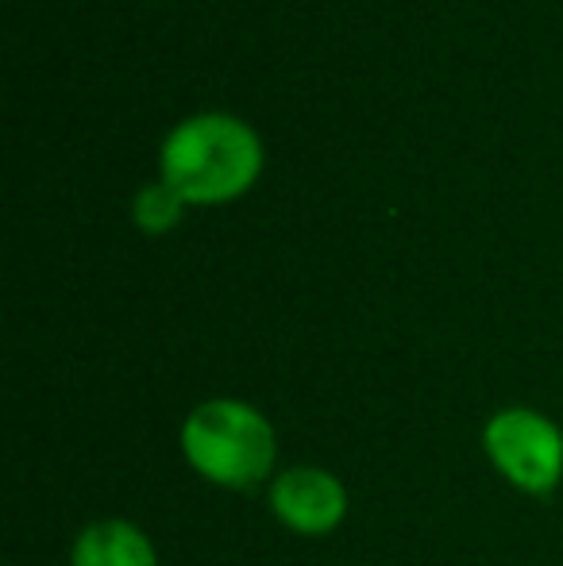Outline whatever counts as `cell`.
Here are the masks:
<instances>
[{"mask_svg":"<svg viewBox=\"0 0 563 566\" xmlns=\"http://www.w3.org/2000/svg\"><path fill=\"white\" fill-rule=\"evenodd\" d=\"M482 454L525 497H549L563 482V428L529 405H505L482 424Z\"/></svg>","mask_w":563,"mask_h":566,"instance_id":"cell-3","label":"cell"},{"mask_svg":"<svg viewBox=\"0 0 563 566\" xmlns=\"http://www.w3.org/2000/svg\"><path fill=\"white\" fill-rule=\"evenodd\" d=\"M267 509L285 532L324 539L347 521V485L324 467H285L267 485Z\"/></svg>","mask_w":563,"mask_h":566,"instance_id":"cell-4","label":"cell"},{"mask_svg":"<svg viewBox=\"0 0 563 566\" xmlns=\"http://www.w3.org/2000/svg\"><path fill=\"white\" fill-rule=\"evenodd\" d=\"M181 459L201 482L248 493L279 474V428L259 405L240 397H209L194 405L178 432Z\"/></svg>","mask_w":563,"mask_h":566,"instance_id":"cell-2","label":"cell"},{"mask_svg":"<svg viewBox=\"0 0 563 566\" xmlns=\"http://www.w3.org/2000/svg\"><path fill=\"white\" fill-rule=\"evenodd\" d=\"M186 209L189 205L158 178V181H147L136 193V201H132V220H136V228L143 235H166V231H174L181 224Z\"/></svg>","mask_w":563,"mask_h":566,"instance_id":"cell-6","label":"cell"},{"mask_svg":"<svg viewBox=\"0 0 563 566\" xmlns=\"http://www.w3.org/2000/svg\"><path fill=\"white\" fill-rule=\"evenodd\" d=\"M263 174V139L232 113H197L170 127L158 150V178L186 205H228Z\"/></svg>","mask_w":563,"mask_h":566,"instance_id":"cell-1","label":"cell"},{"mask_svg":"<svg viewBox=\"0 0 563 566\" xmlns=\"http://www.w3.org/2000/svg\"><path fill=\"white\" fill-rule=\"evenodd\" d=\"M70 566H158V547L136 521L105 516L74 536Z\"/></svg>","mask_w":563,"mask_h":566,"instance_id":"cell-5","label":"cell"}]
</instances>
